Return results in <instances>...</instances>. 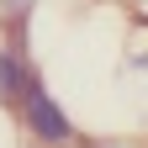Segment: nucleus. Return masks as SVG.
Listing matches in <instances>:
<instances>
[{
	"mask_svg": "<svg viewBox=\"0 0 148 148\" xmlns=\"http://www.w3.org/2000/svg\"><path fill=\"white\" fill-rule=\"evenodd\" d=\"M48 148H106V143H74L69 138V143H48Z\"/></svg>",
	"mask_w": 148,
	"mask_h": 148,
	"instance_id": "39448f33",
	"label": "nucleus"
},
{
	"mask_svg": "<svg viewBox=\"0 0 148 148\" xmlns=\"http://www.w3.org/2000/svg\"><path fill=\"white\" fill-rule=\"evenodd\" d=\"M16 116H21L27 138H32V143H42V148H48V143H69V138H74V122L64 116V106L53 101L42 85H37L32 95H27V106L16 111Z\"/></svg>",
	"mask_w": 148,
	"mask_h": 148,
	"instance_id": "f257e3e1",
	"label": "nucleus"
},
{
	"mask_svg": "<svg viewBox=\"0 0 148 148\" xmlns=\"http://www.w3.org/2000/svg\"><path fill=\"white\" fill-rule=\"evenodd\" d=\"M32 11H37V0H0V21H11L16 37H21V27L32 21Z\"/></svg>",
	"mask_w": 148,
	"mask_h": 148,
	"instance_id": "7ed1b4c3",
	"label": "nucleus"
},
{
	"mask_svg": "<svg viewBox=\"0 0 148 148\" xmlns=\"http://www.w3.org/2000/svg\"><path fill=\"white\" fill-rule=\"evenodd\" d=\"M37 85H42V79L32 74L27 53L16 48V42H5V48H0V106H5V111H21Z\"/></svg>",
	"mask_w": 148,
	"mask_h": 148,
	"instance_id": "f03ea898",
	"label": "nucleus"
},
{
	"mask_svg": "<svg viewBox=\"0 0 148 148\" xmlns=\"http://www.w3.org/2000/svg\"><path fill=\"white\" fill-rule=\"evenodd\" d=\"M122 5H127V11H132V16H138V21L148 27V0H122Z\"/></svg>",
	"mask_w": 148,
	"mask_h": 148,
	"instance_id": "20e7f679",
	"label": "nucleus"
}]
</instances>
